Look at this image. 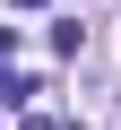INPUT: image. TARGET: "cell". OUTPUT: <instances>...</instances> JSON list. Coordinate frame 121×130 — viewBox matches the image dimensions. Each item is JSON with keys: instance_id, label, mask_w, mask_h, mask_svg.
Segmentation results:
<instances>
[{"instance_id": "cell-1", "label": "cell", "mask_w": 121, "mask_h": 130, "mask_svg": "<svg viewBox=\"0 0 121 130\" xmlns=\"http://www.w3.org/2000/svg\"><path fill=\"white\" fill-rule=\"evenodd\" d=\"M9 52H17V26H0V61H9Z\"/></svg>"}, {"instance_id": "cell-2", "label": "cell", "mask_w": 121, "mask_h": 130, "mask_svg": "<svg viewBox=\"0 0 121 130\" xmlns=\"http://www.w3.org/2000/svg\"><path fill=\"white\" fill-rule=\"evenodd\" d=\"M17 130H61V121H43V113H26V121H17Z\"/></svg>"}, {"instance_id": "cell-3", "label": "cell", "mask_w": 121, "mask_h": 130, "mask_svg": "<svg viewBox=\"0 0 121 130\" xmlns=\"http://www.w3.org/2000/svg\"><path fill=\"white\" fill-rule=\"evenodd\" d=\"M9 9H43V0H9Z\"/></svg>"}]
</instances>
